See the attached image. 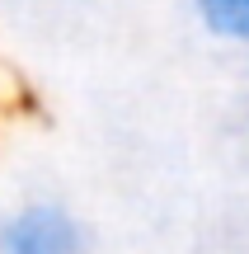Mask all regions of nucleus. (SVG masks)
Listing matches in <instances>:
<instances>
[{
    "label": "nucleus",
    "mask_w": 249,
    "mask_h": 254,
    "mask_svg": "<svg viewBox=\"0 0 249 254\" xmlns=\"http://www.w3.org/2000/svg\"><path fill=\"white\" fill-rule=\"evenodd\" d=\"M0 254H90V231L71 202L33 193L0 207Z\"/></svg>",
    "instance_id": "1"
},
{
    "label": "nucleus",
    "mask_w": 249,
    "mask_h": 254,
    "mask_svg": "<svg viewBox=\"0 0 249 254\" xmlns=\"http://www.w3.org/2000/svg\"><path fill=\"white\" fill-rule=\"evenodd\" d=\"M207 38L231 47H249V0H188Z\"/></svg>",
    "instance_id": "2"
},
{
    "label": "nucleus",
    "mask_w": 249,
    "mask_h": 254,
    "mask_svg": "<svg viewBox=\"0 0 249 254\" xmlns=\"http://www.w3.org/2000/svg\"><path fill=\"white\" fill-rule=\"evenodd\" d=\"M245 141H249V113H245Z\"/></svg>",
    "instance_id": "3"
}]
</instances>
